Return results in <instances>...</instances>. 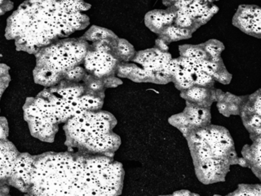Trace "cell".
<instances>
[{"label": "cell", "mask_w": 261, "mask_h": 196, "mask_svg": "<svg viewBox=\"0 0 261 196\" xmlns=\"http://www.w3.org/2000/svg\"><path fill=\"white\" fill-rule=\"evenodd\" d=\"M188 95L195 100H201L205 97L206 93H205V91L202 88H193L188 92Z\"/></svg>", "instance_id": "cell-6"}, {"label": "cell", "mask_w": 261, "mask_h": 196, "mask_svg": "<svg viewBox=\"0 0 261 196\" xmlns=\"http://www.w3.org/2000/svg\"><path fill=\"white\" fill-rule=\"evenodd\" d=\"M210 15H211V12H210L209 10H206L203 13H202V15L201 16V18L202 19H205V18H207V17H209Z\"/></svg>", "instance_id": "cell-18"}, {"label": "cell", "mask_w": 261, "mask_h": 196, "mask_svg": "<svg viewBox=\"0 0 261 196\" xmlns=\"http://www.w3.org/2000/svg\"><path fill=\"white\" fill-rule=\"evenodd\" d=\"M167 33L171 38H178V37L187 35V34H189V31L186 30V29H178V28H175V27H170V28H168L167 29Z\"/></svg>", "instance_id": "cell-5"}, {"label": "cell", "mask_w": 261, "mask_h": 196, "mask_svg": "<svg viewBox=\"0 0 261 196\" xmlns=\"http://www.w3.org/2000/svg\"><path fill=\"white\" fill-rule=\"evenodd\" d=\"M251 123L253 125H255L257 127H259V125H260V118H259V116L253 117V119L251 120Z\"/></svg>", "instance_id": "cell-12"}, {"label": "cell", "mask_w": 261, "mask_h": 196, "mask_svg": "<svg viewBox=\"0 0 261 196\" xmlns=\"http://www.w3.org/2000/svg\"><path fill=\"white\" fill-rule=\"evenodd\" d=\"M190 116L191 119H194V118H199V114H198V110L196 109H192L190 110Z\"/></svg>", "instance_id": "cell-13"}, {"label": "cell", "mask_w": 261, "mask_h": 196, "mask_svg": "<svg viewBox=\"0 0 261 196\" xmlns=\"http://www.w3.org/2000/svg\"><path fill=\"white\" fill-rule=\"evenodd\" d=\"M181 84V86H182L183 88H189L190 86H191V83L190 82H188V81H186V82H184V83H180Z\"/></svg>", "instance_id": "cell-20"}, {"label": "cell", "mask_w": 261, "mask_h": 196, "mask_svg": "<svg viewBox=\"0 0 261 196\" xmlns=\"http://www.w3.org/2000/svg\"><path fill=\"white\" fill-rule=\"evenodd\" d=\"M5 137V130L3 126L0 125V139H3Z\"/></svg>", "instance_id": "cell-17"}, {"label": "cell", "mask_w": 261, "mask_h": 196, "mask_svg": "<svg viewBox=\"0 0 261 196\" xmlns=\"http://www.w3.org/2000/svg\"><path fill=\"white\" fill-rule=\"evenodd\" d=\"M185 54H186V56L189 58L195 59V60H197V61H202V59L206 57L205 52H203L202 51H200V50H195V49L193 48L188 49Z\"/></svg>", "instance_id": "cell-4"}, {"label": "cell", "mask_w": 261, "mask_h": 196, "mask_svg": "<svg viewBox=\"0 0 261 196\" xmlns=\"http://www.w3.org/2000/svg\"><path fill=\"white\" fill-rule=\"evenodd\" d=\"M35 162L30 157L25 156L17 158L12 175L17 179L18 186L20 189L25 190L31 184Z\"/></svg>", "instance_id": "cell-2"}, {"label": "cell", "mask_w": 261, "mask_h": 196, "mask_svg": "<svg viewBox=\"0 0 261 196\" xmlns=\"http://www.w3.org/2000/svg\"><path fill=\"white\" fill-rule=\"evenodd\" d=\"M119 48H120L121 52H122L123 54H124V55H127V54L129 53V51H130L129 47H128L127 45H126V44H123V43L120 44Z\"/></svg>", "instance_id": "cell-11"}, {"label": "cell", "mask_w": 261, "mask_h": 196, "mask_svg": "<svg viewBox=\"0 0 261 196\" xmlns=\"http://www.w3.org/2000/svg\"><path fill=\"white\" fill-rule=\"evenodd\" d=\"M219 109L221 110H224V109H225V105H220V106H219Z\"/></svg>", "instance_id": "cell-23"}, {"label": "cell", "mask_w": 261, "mask_h": 196, "mask_svg": "<svg viewBox=\"0 0 261 196\" xmlns=\"http://www.w3.org/2000/svg\"><path fill=\"white\" fill-rule=\"evenodd\" d=\"M16 154L7 145L0 142V178L12 175L15 164Z\"/></svg>", "instance_id": "cell-3"}, {"label": "cell", "mask_w": 261, "mask_h": 196, "mask_svg": "<svg viewBox=\"0 0 261 196\" xmlns=\"http://www.w3.org/2000/svg\"><path fill=\"white\" fill-rule=\"evenodd\" d=\"M256 132H257V133H259H259H260V128H259V127H258V128H257V129H256Z\"/></svg>", "instance_id": "cell-24"}, {"label": "cell", "mask_w": 261, "mask_h": 196, "mask_svg": "<svg viewBox=\"0 0 261 196\" xmlns=\"http://www.w3.org/2000/svg\"><path fill=\"white\" fill-rule=\"evenodd\" d=\"M177 23L181 26H189L191 24V20L187 17H178Z\"/></svg>", "instance_id": "cell-7"}, {"label": "cell", "mask_w": 261, "mask_h": 196, "mask_svg": "<svg viewBox=\"0 0 261 196\" xmlns=\"http://www.w3.org/2000/svg\"><path fill=\"white\" fill-rule=\"evenodd\" d=\"M255 109L256 110H257V113H258V115H259L261 114V101H260V97H258V99H257V101H256V104H255Z\"/></svg>", "instance_id": "cell-15"}, {"label": "cell", "mask_w": 261, "mask_h": 196, "mask_svg": "<svg viewBox=\"0 0 261 196\" xmlns=\"http://www.w3.org/2000/svg\"><path fill=\"white\" fill-rule=\"evenodd\" d=\"M85 53V49L80 45L67 43L63 47L50 49L47 58L48 67L52 70H63L71 67L79 61Z\"/></svg>", "instance_id": "cell-1"}, {"label": "cell", "mask_w": 261, "mask_h": 196, "mask_svg": "<svg viewBox=\"0 0 261 196\" xmlns=\"http://www.w3.org/2000/svg\"><path fill=\"white\" fill-rule=\"evenodd\" d=\"M162 15H153L152 17V21L153 25L157 28H161L163 25V20H162Z\"/></svg>", "instance_id": "cell-8"}, {"label": "cell", "mask_w": 261, "mask_h": 196, "mask_svg": "<svg viewBox=\"0 0 261 196\" xmlns=\"http://www.w3.org/2000/svg\"><path fill=\"white\" fill-rule=\"evenodd\" d=\"M161 47H162V48L164 49V50H167L168 49V47L163 42H161Z\"/></svg>", "instance_id": "cell-21"}, {"label": "cell", "mask_w": 261, "mask_h": 196, "mask_svg": "<svg viewBox=\"0 0 261 196\" xmlns=\"http://www.w3.org/2000/svg\"><path fill=\"white\" fill-rule=\"evenodd\" d=\"M134 73H135L136 75L139 76V77H141V78L146 77V74L145 73V70H140V69H138V70H136Z\"/></svg>", "instance_id": "cell-14"}, {"label": "cell", "mask_w": 261, "mask_h": 196, "mask_svg": "<svg viewBox=\"0 0 261 196\" xmlns=\"http://www.w3.org/2000/svg\"><path fill=\"white\" fill-rule=\"evenodd\" d=\"M260 143H259L257 147V161H258L259 166L260 165Z\"/></svg>", "instance_id": "cell-16"}, {"label": "cell", "mask_w": 261, "mask_h": 196, "mask_svg": "<svg viewBox=\"0 0 261 196\" xmlns=\"http://www.w3.org/2000/svg\"><path fill=\"white\" fill-rule=\"evenodd\" d=\"M207 51H209L210 54L213 57L217 56V53H218V48L216 47L213 46V45H208L207 47Z\"/></svg>", "instance_id": "cell-10"}, {"label": "cell", "mask_w": 261, "mask_h": 196, "mask_svg": "<svg viewBox=\"0 0 261 196\" xmlns=\"http://www.w3.org/2000/svg\"><path fill=\"white\" fill-rule=\"evenodd\" d=\"M91 88H93V89H96V88H99V85L97 84V83H92L91 85Z\"/></svg>", "instance_id": "cell-22"}, {"label": "cell", "mask_w": 261, "mask_h": 196, "mask_svg": "<svg viewBox=\"0 0 261 196\" xmlns=\"http://www.w3.org/2000/svg\"><path fill=\"white\" fill-rule=\"evenodd\" d=\"M175 17V15L173 13H171V14L167 15H164L162 17V20H163V24H167V23H170L171 21L173 20V18Z\"/></svg>", "instance_id": "cell-9"}, {"label": "cell", "mask_w": 261, "mask_h": 196, "mask_svg": "<svg viewBox=\"0 0 261 196\" xmlns=\"http://www.w3.org/2000/svg\"><path fill=\"white\" fill-rule=\"evenodd\" d=\"M180 123H181V124L187 125L188 120L186 119V118L185 117H180Z\"/></svg>", "instance_id": "cell-19"}]
</instances>
